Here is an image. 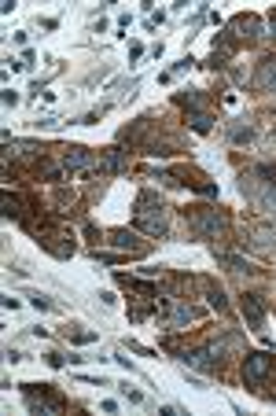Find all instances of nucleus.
<instances>
[{"label":"nucleus","mask_w":276,"mask_h":416,"mask_svg":"<svg viewBox=\"0 0 276 416\" xmlns=\"http://www.w3.org/2000/svg\"><path fill=\"white\" fill-rule=\"evenodd\" d=\"M236 347V339L228 336V339H221V343H206L203 350H192V354H181V361L184 365H192V368H203V372H217L221 368V361H225V354Z\"/></svg>","instance_id":"3"},{"label":"nucleus","mask_w":276,"mask_h":416,"mask_svg":"<svg viewBox=\"0 0 276 416\" xmlns=\"http://www.w3.org/2000/svg\"><path fill=\"white\" fill-rule=\"evenodd\" d=\"M239 310H243L250 331H258V336L266 331V302H261V295H243V299H239Z\"/></svg>","instance_id":"8"},{"label":"nucleus","mask_w":276,"mask_h":416,"mask_svg":"<svg viewBox=\"0 0 276 416\" xmlns=\"http://www.w3.org/2000/svg\"><path fill=\"white\" fill-rule=\"evenodd\" d=\"M122 395L129 398V401H144V395H140V390H129V387H122Z\"/></svg>","instance_id":"19"},{"label":"nucleus","mask_w":276,"mask_h":416,"mask_svg":"<svg viewBox=\"0 0 276 416\" xmlns=\"http://www.w3.org/2000/svg\"><path fill=\"white\" fill-rule=\"evenodd\" d=\"M63 166L71 177H89V173H100V155H92L82 144H71L63 148Z\"/></svg>","instance_id":"5"},{"label":"nucleus","mask_w":276,"mask_h":416,"mask_svg":"<svg viewBox=\"0 0 276 416\" xmlns=\"http://www.w3.org/2000/svg\"><path fill=\"white\" fill-rule=\"evenodd\" d=\"M239 192L250 199L255 210L276 214V166L261 162V166H255V170H247L243 181H239Z\"/></svg>","instance_id":"1"},{"label":"nucleus","mask_w":276,"mask_h":416,"mask_svg":"<svg viewBox=\"0 0 276 416\" xmlns=\"http://www.w3.org/2000/svg\"><path fill=\"white\" fill-rule=\"evenodd\" d=\"M250 247L261 254H273L276 251V229L273 225H258V229H250Z\"/></svg>","instance_id":"9"},{"label":"nucleus","mask_w":276,"mask_h":416,"mask_svg":"<svg viewBox=\"0 0 276 416\" xmlns=\"http://www.w3.org/2000/svg\"><path fill=\"white\" fill-rule=\"evenodd\" d=\"M133 225L147 236H166L169 232V207L155 192H140L133 203Z\"/></svg>","instance_id":"2"},{"label":"nucleus","mask_w":276,"mask_h":416,"mask_svg":"<svg viewBox=\"0 0 276 416\" xmlns=\"http://www.w3.org/2000/svg\"><path fill=\"white\" fill-rule=\"evenodd\" d=\"M228 140H232V144H250V140H255V129L250 125H232L228 129Z\"/></svg>","instance_id":"16"},{"label":"nucleus","mask_w":276,"mask_h":416,"mask_svg":"<svg viewBox=\"0 0 276 416\" xmlns=\"http://www.w3.org/2000/svg\"><path fill=\"white\" fill-rule=\"evenodd\" d=\"M206 299H210V306H214L217 313H225V310H228V302H225V291H221V288H206Z\"/></svg>","instance_id":"17"},{"label":"nucleus","mask_w":276,"mask_h":416,"mask_svg":"<svg viewBox=\"0 0 276 416\" xmlns=\"http://www.w3.org/2000/svg\"><path fill=\"white\" fill-rule=\"evenodd\" d=\"M100 114H103V111H89V114L82 118V125H92V122H96V118H100Z\"/></svg>","instance_id":"21"},{"label":"nucleus","mask_w":276,"mask_h":416,"mask_svg":"<svg viewBox=\"0 0 276 416\" xmlns=\"http://www.w3.org/2000/svg\"><path fill=\"white\" fill-rule=\"evenodd\" d=\"M125 170V151L122 148H107L100 155V173H122Z\"/></svg>","instance_id":"12"},{"label":"nucleus","mask_w":276,"mask_h":416,"mask_svg":"<svg viewBox=\"0 0 276 416\" xmlns=\"http://www.w3.org/2000/svg\"><path fill=\"white\" fill-rule=\"evenodd\" d=\"M107 243H111V247H118V251L144 254V247L136 243V236H133V232H125V229H114V232H107Z\"/></svg>","instance_id":"11"},{"label":"nucleus","mask_w":276,"mask_h":416,"mask_svg":"<svg viewBox=\"0 0 276 416\" xmlns=\"http://www.w3.org/2000/svg\"><path fill=\"white\" fill-rule=\"evenodd\" d=\"M22 395H26V406L33 413H63V398L59 395H52V390H37L33 383H22Z\"/></svg>","instance_id":"7"},{"label":"nucleus","mask_w":276,"mask_h":416,"mask_svg":"<svg viewBox=\"0 0 276 416\" xmlns=\"http://www.w3.org/2000/svg\"><path fill=\"white\" fill-rule=\"evenodd\" d=\"M269 376H273V358H269V354H266V350L247 354V358H243V383H247L250 390H261Z\"/></svg>","instance_id":"6"},{"label":"nucleus","mask_w":276,"mask_h":416,"mask_svg":"<svg viewBox=\"0 0 276 416\" xmlns=\"http://www.w3.org/2000/svg\"><path fill=\"white\" fill-rule=\"evenodd\" d=\"M195 317H199V313H195V306H184V302H169V328H174V331H181L184 324H192V320Z\"/></svg>","instance_id":"10"},{"label":"nucleus","mask_w":276,"mask_h":416,"mask_svg":"<svg viewBox=\"0 0 276 416\" xmlns=\"http://www.w3.org/2000/svg\"><path fill=\"white\" fill-rule=\"evenodd\" d=\"M217 261H221V266H228L232 272H250V261H247L243 254H217Z\"/></svg>","instance_id":"15"},{"label":"nucleus","mask_w":276,"mask_h":416,"mask_svg":"<svg viewBox=\"0 0 276 416\" xmlns=\"http://www.w3.org/2000/svg\"><path fill=\"white\" fill-rule=\"evenodd\" d=\"M30 302L37 306V310H52V299H48V295H30Z\"/></svg>","instance_id":"18"},{"label":"nucleus","mask_w":276,"mask_h":416,"mask_svg":"<svg viewBox=\"0 0 276 416\" xmlns=\"http://www.w3.org/2000/svg\"><path fill=\"white\" fill-rule=\"evenodd\" d=\"M232 30H236V37L239 41H255L258 37V19L255 15H239V19H232Z\"/></svg>","instance_id":"13"},{"label":"nucleus","mask_w":276,"mask_h":416,"mask_svg":"<svg viewBox=\"0 0 276 416\" xmlns=\"http://www.w3.org/2000/svg\"><path fill=\"white\" fill-rule=\"evenodd\" d=\"M269 37L276 41V11H273V15H269Z\"/></svg>","instance_id":"22"},{"label":"nucleus","mask_w":276,"mask_h":416,"mask_svg":"<svg viewBox=\"0 0 276 416\" xmlns=\"http://www.w3.org/2000/svg\"><path fill=\"white\" fill-rule=\"evenodd\" d=\"M255 89H276V63L273 59H261V70L255 78Z\"/></svg>","instance_id":"14"},{"label":"nucleus","mask_w":276,"mask_h":416,"mask_svg":"<svg viewBox=\"0 0 276 416\" xmlns=\"http://www.w3.org/2000/svg\"><path fill=\"white\" fill-rule=\"evenodd\" d=\"M15 103H19V92L8 89V92H4V107H15Z\"/></svg>","instance_id":"20"},{"label":"nucleus","mask_w":276,"mask_h":416,"mask_svg":"<svg viewBox=\"0 0 276 416\" xmlns=\"http://www.w3.org/2000/svg\"><path fill=\"white\" fill-rule=\"evenodd\" d=\"M188 229L199 236V240H217V236L225 232V218H221V210H214V207H192L188 210Z\"/></svg>","instance_id":"4"}]
</instances>
